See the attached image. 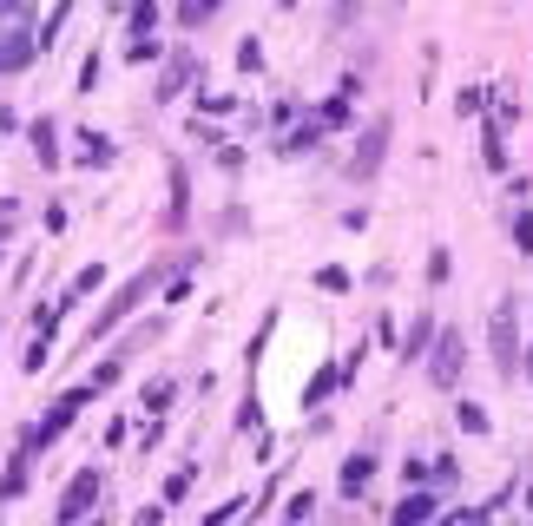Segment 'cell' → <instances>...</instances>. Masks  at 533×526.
Here are the masks:
<instances>
[{
  "mask_svg": "<svg viewBox=\"0 0 533 526\" xmlns=\"http://www.w3.org/2000/svg\"><path fill=\"white\" fill-rule=\"evenodd\" d=\"M369 473H376V461H369V454H356V461L343 467V487H349V494H362V481H369Z\"/></svg>",
  "mask_w": 533,
  "mask_h": 526,
  "instance_id": "cell-4",
  "label": "cell"
},
{
  "mask_svg": "<svg viewBox=\"0 0 533 526\" xmlns=\"http://www.w3.org/2000/svg\"><path fill=\"white\" fill-rule=\"evenodd\" d=\"M0 66H27V40L13 33V40H0Z\"/></svg>",
  "mask_w": 533,
  "mask_h": 526,
  "instance_id": "cell-6",
  "label": "cell"
},
{
  "mask_svg": "<svg viewBox=\"0 0 533 526\" xmlns=\"http://www.w3.org/2000/svg\"><path fill=\"white\" fill-rule=\"evenodd\" d=\"M93 494H99V481H93V473H79V481H73V494H66V506H60V514H66V520H73V514H86V506H93Z\"/></svg>",
  "mask_w": 533,
  "mask_h": 526,
  "instance_id": "cell-3",
  "label": "cell"
},
{
  "mask_svg": "<svg viewBox=\"0 0 533 526\" xmlns=\"http://www.w3.org/2000/svg\"><path fill=\"white\" fill-rule=\"evenodd\" d=\"M283 7H296V0H283Z\"/></svg>",
  "mask_w": 533,
  "mask_h": 526,
  "instance_id": "cell-8",
  "label": "cell"
},
{
  "mask_svg": "<svg viewBox=\"0 0 533 526\" xmlns=\"http://www.w3.org/2000/svg\"><path fill=\"white\" fill-rule=\"evenodd\" d=\"M455 376H461V343L448 336V343H441V355H435V382H441V388H455Z\"/></svg>",
  "mask_w": 533,
  "mask_h": 526,
  "instance_id": "cell-2",
  "label": "cell"
},
{
  "mask_svg": "<svg viewBox=\"0 0 533 526\" xmlns=\"http://www.w3.org/2000/svg\"><path fill=\"white\" fill-rule=\"evenodd\" d=\"M422 514H435V500H428V494H408L402 500V520H422Z\"/></svg>",
  "mask_w": 533,
  "mask_h": 526,
  "instance_id": "cell-7",
  "label": "cell"
},
{
  "mask_svg": "<svg viewBox=\"0 0 533 526\" xmlns=\"http://www.w3.org/2000/svg\"><path fill=\"white\" fill-rule=\"evenodd\" d=\"M494 362H501V376H513V368H521V349H513V303H501V310H494Z\"/></svg>",
  "mask_w": 533,
  "mask_h": 526,
  "instance_id": "cell-1",
  "label": "cell"
},
{
  "mask_svg": "<svg viewBox=\"0 0 533 526\" xmlns=\"http://www.w3.org/2000/svg\"><path fill=\"white\" fill-rule=\"evenodd\" d=\"M382 145H389V125H376L369 139H362V172H376V165H382Z\"/></svg>",
  "mask_w": 533,
  "mask_h": 526,
  "instance_id": "cell-5",
  "label": "cell"
}]
</instances>
